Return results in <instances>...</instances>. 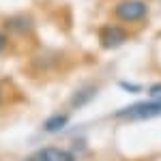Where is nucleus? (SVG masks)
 Masks as SVG:
<instances>
[{
	"mask_svg": "<svg viewBox=\"0 0 161 161\" xmlns=\"http://www.w3.org/2000/svg\"><path fill=\"white\" fill-rule=\"evenodd\" d=\"M112 15L120 24L133 26L146 22V17L150 15V7L146 0H118L112 9Z\"/></svg>",
	"mask_w": 161,
	"mask_h": 161,
	"instance_id": "1",
	"label": "nucleus"
},
{
	"mask_svg": "<svg viewBox=\"0 0 161 161\" xmlns=\"http://www.w3.org/2000/svg\"><path fill=\"white\" fill-rule=\"evenodd\" d=\"M118 120H129V123H137V120H153L161 116V101L157 99H146V101H136L129 103L120 110L112 114Z\"/></svg>",
	"mask_w": 161,
	"mask_h": 161,
	"instance_id": "2",
	"label": "nucleus"
},
{
	"mask_svg": "<svg viewBox=\"0 0 161 161\" xmlns=\"http://www.w3.org/2000/svg\"><path fill=\"white\" fill-rule=\"evenodd\" d=\"M99 45L101 50H118L129 41V30L125 28V24L116 22V24H105L99 28Z\"/></svg>",
	"mask_w": 161,
	"mask_h": 161,
	"instance_id": "3",
	"label": "nucleus"
},
{
	"mask_svg": "<svg viewBox=\"0 0 161 161\" xmlns=\"http://www.w3.org/2000/svg\"><path fill=\"white\" fill-rule=\"evenodd\" d=\"M2 30L7 35H13V37H28L35 32V19L26 13H15V15L4 19Z\"/></svg>",
	"mask_w": 161,
	"mask_h": 161,
	"instance_id": "4",
	"label": "nucleus"
},
{
	"mask_svg": "<svg viewBox=\"0 0 161 161\" xmlns=\"http://www.w3.org/2000/svg\"><path fill=\"white\" fill-rule=\"evenodd\" d=\"M22 161H75V153L60 146H43Z\"/></svg>",
	"mask_w": 161,
	"mask_h": 161,
	"instance_id": "5",
	"label": "nucleus"
},
{
	"mask_svg": "<svg viewBox=\"0 0 161 161\" xmlns=\"http://www.w3.org/2000/svg\"><path fill=\"white\" fill-rule=\"evenodd\" d=\"M97 92H99V86L97 84H84V86H80L71 95V99H69L71 110H82L84 105L92 103V99L97 97Z\"/></svg>",
	"mask_w": 161,
	"mask_h": 161,
	"instance_id": "6",
	"label": "nucleus"
},
{
	"mask_svg": "<svg viewBox=\"0 0 161 161\" xmlns=\"http://www.w3.org/2000/svg\"><path fill=\"white\" fill-rule=\"evenodd\" d=\"M69 123H71V114L69 112H56V114H52V116H47L45 120H43V133H60L64 127H69Z\"/></svg>",
	"mask_w": 161,
	"mask_h": 161,
	"instance_id": "7",
	"label": "nucleus"
},
{
	"mask_svg": "<svg viewBox=\"0 0 161 161\" xmlns=\"http://www.w3.org/2000/svg\"><path fill=\"white\" fill-rule=\"evenodd\" d=\"M118 86L123 88L125 92H129V95H140L142 90H146L142 84H137V82H129V80H120V82H118Z\"/></svg>",
	"mask_w": 161,
	"mask_h": 161,
	"instance_id": "8",
	"label": "nucleus"
},
{
	"mask_svg": "<svg viewBox=\"0 0 161 161\" xmlns=\"http://www.w3.org/2000/svg\"><path fill=\"white\" fill-rule=\"evenodd\" d=\"M146 95H148V99H157L161 101V82H155V84H150L146 88Z\"/></svg>",
	"mask_w": 161,
	"mask_h": 161,
	"instance_id": "9",
	"label": "nucleus"
},
{
	"mask_svg": "<svg viewBox=\"0 0 161 161\" xmlns=\"http://www.w3.org/2000/svg\"><path fill=\"white\" fill-rule=\"evenodd\" d=\"M9 47H11V39H9V35L0 28V54H4Z\"/></svg>",
	"mask_w": 161,
	"mask_h": 161,
	"instance_id": "10",
	"label": "nucleus"
},
{
	"mask_svg": "<svg viewBox=\"0 0 161 161\" xmlns=\"http://www.w3.org/2000/svg\"><path fill=\"white\" fill-rule=\"evenodd\" d=\"M4 103V92H2V86H0V105Z\"/></svg>",
	"mask_w": 161,
	"mask_h": 161,
	"instance_id": "11",
	"label": "nucleus"
}]
</instances>
